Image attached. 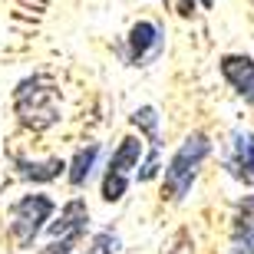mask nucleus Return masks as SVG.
<instances>
[{"label": "nucleus", "instance_id": "obj_8", "mask_svg": "<svg viewBox=\"0 0 254 254\" xmlns=\"http://www.w3.org/2000/svg\"><path fill=\"white\" fill-rule=\"evenodd\" d=\"M231 248H235V254H254V195H245V201L235 211Z\"/></svg>", "mask_w": 254, "mask_h": 254}, {"label": "nucleus", "instance_id": "obj_14", "mask_svg": "<svg viewBox=\"0 0 254 254\" xmlns=\"http://www.w3.org/2000/svg\"><path fill=\"white\" fill-rule=\"evenodd\" d=\"M169 10H175L179 17H191V10H195V0H165Z\"/></svg>", "mask_w": 254, "mask_h": 254}, {"label": "nucleus", "instance_id": "obj_4", "mask_svg": "<svg viewBox=\"0 0 254 254\" xmlns=\"http://www.w3.org/2000/svg\"><path fill=\"white\" fill-rule=\"evenodd\" d=\"M142 162V142L135 135H126L119 142V149L113 152V159H109V169H106V179H103V201H119L129 189V172L139 169Z\"/></svg>", "mask_w": 254, "mask_h": 254}, {"label": "nucleus", "instance_id": "obj_15", "mask_svg": "<svg viewBox=\"0 0 254 254\" xmlns=\"http://www.w3.org/2000/svg\"><path fill=\"white\" fill-rule=\"evenodd\" d=\"M201 7H205V10H211V7H215V0H201Z\"/></svg>", "mask_w": 254, "mask_h": 254}, {"label": "nucleus", "instance_id": "obj_12", "mask_svg": "<svg viewBox=\"0 0 254 254\" xmlns=\"http://www.w3.org/2000/svg\"><path fill=\"white\" fill-rule=\"evenodd\" d=\"M119 245H123V241H119L116 231H99V235H93L86 254H119Z\"/></svg>", "mask_w": 254, "mask_h": 254}, {"label": "nucleus", "instance_id": "obj_6", "mask_svg": "<svg viewBox=\"0 0 254 254\" xmlns=\"http://www.w3.org/2000/svg\"><path fill=\"white\" fill-rule=\"evenodd\" d=\"M228 172L238 182L254 185V135L245 129H238L231 135V149H228Z\"/></svg>", "mask_w": 254, "mask_h": 254}, {"label": "nucleus", "instance_id": "obj_3", "mask_svg": "<svg viewBox=\"0 0 254 254\" xmlns=\"http://www.w3.org/2000/svg\"><path fill=\"white\" fill-rule=\"evenodd\" d=\"M53 211H57V205H53V198H50V195H23L20 201L10 205L7 231H10V238L17 241L20 251L33 248L37 235L43 231V221H50Z\"/></svg>", "mask_w": 254, "mask_h": 254}, {"label": "nucleus", "instance_id": "obj_11", "mask_svg": "<svg viewBox=\"0 0 254 254\" xmlns=\"http://www.w3.org/2000/svg\"><path fill=\"white\" fill-rule=\"evenodd\" d=\"M132 126L152 142V149H159L162 145V135H159V113L152 109V106H139L135 113H132Z\"/></svg>", "mask_w": 254, "mask_h": 254}, {"label": "nucleus", "instance_id": "obj_9", "mask_svg": "<svg viewBox=\"0 0 254 254\" xmlns=\"http://www.w3.org/2000/svg\"><path fill=\"white\" fill-rule=\"evenodd\" d=\"M13 165H17V172L23 175V179H30V182H53L69 169V162H63V159L30 162V159H20V155H13Z\"/></svg>", "mask_w": 254, "mask_h": 254}, {"label": "nucleus", "instance_id": "obj_5", "mask_svg": "<svg viewBox=\"0 0 254 254\" xmlns=\"http://www.w3.org/2000/svg\"><path fill=\"white\" fill-rule=\"evenodd\" d=\"M126 43H129V63L145 66L162 53V43H165V40H162V30L155 27L152 20H139V23L129 30Z\"/></svg>", "mask_w": 254, "mask_h": 254}, {"label": "nucleus", "instance_id": "obj_2", "mask_svg": "<svg viewBox=\"0 0 254 254\" xmlns=\"http://www.w3.org/2000/svg\"><path fill=\"white\" fill-rule=\"evenodd\" d=\"M208 152H211V142H208L205 132H191L189 139L179 145V152L165 165V195L172 201H182L191 191V182H195L201 162L208 159Z\"/></svg>", "mask_w": 254, "mask_h": 254}, {"label": "nucleus", "instance_id": "obj_1", "mask_svg": "<svg viewBox=\"0 0 254 254\" xmlns=\"http://www.w3.org/2000/svg\"><path fill=\"white\" fill-rule=\"evenodd\" d=\"M13 113L20 126L33 132H47L60 123V86L50 73H33L20 79L13 89Z\"/></svg>", "mask_w": 254, "mask_h": 254}, {"label": "nucleus", "instance_id": "obj_13", "mask_svg": "<svg viewBox=\"0 0 254 254\" xmlns=\"http://www.w3.org/2000/svg\"><path fill=\"white\" fill-rule=\"evenodd\" d=\"M155 172H159V149H152L145 159H142V169H139V182H149L155 179Z\"/></svg>", "mask_w": 254, "mask_h": 254}, {"label": "nucleus", "instance_id": "obj_7", "mask_svg": "<svg viewBox=\"0 0 254 254\" xmlns=\"http://www.w3.org/2000/svg\"><path fill=\"white\" fill-rule=\"evenodd\" d=\"M221 76L245 96L248 103H254V60L251 57H238V53L221 57Z\"/></svg>", "mask_w": 254, "mask_h": 254}, {"label": "nucleus", "instance_id": "obj_10", "mask_svg": "<svg viewBox=\"0 0 254 254\" xmlns=\"http://www.w3.org/2000/svg\"><path fill=\"white\" fill-rule=\"evenodd\" d=\"M96 159H99V142H89V145H83V149L73 155V162H69V172H66L73 189L86 185V179H89V172H93Z\"/></svg>", "mask_w": 254, "mask_h": 254}]
</instances>
